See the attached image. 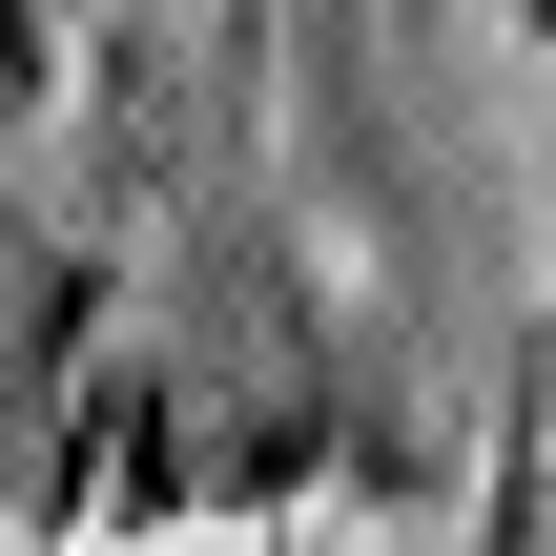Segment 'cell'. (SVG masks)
Wrapping results in <instances>:
<instances>
[{
  "instance_id": "cell-2",
  "label": "cell",
  "mask_w": 556,
  "mask_h": 556,
  "mask_svg": "<svg viewBox=\"0 0 556 556\" xmlns=\"http://www.w3.org/2000/svg\"><path fill=\"white\" fill-rule=\"evenodd\" d=\"M21 83H41V0H0V103H21Z\"/></svg>"
},
{
  "instance_id": "cell-1",
  "label": "cell",
  "mask_w": 556,
  "mask_h": 556,
  "mask_svg": "<svg viewBox=\"0 0 556 556\" xmlns=\"http://www.w3.org/2000/svg\"><path fill=\"white\" fill-rule=\"evenodd\" d=\"M475 556H556V475H536V433L495 454V516H475Z\"/></svg>"
}]
</instances>
